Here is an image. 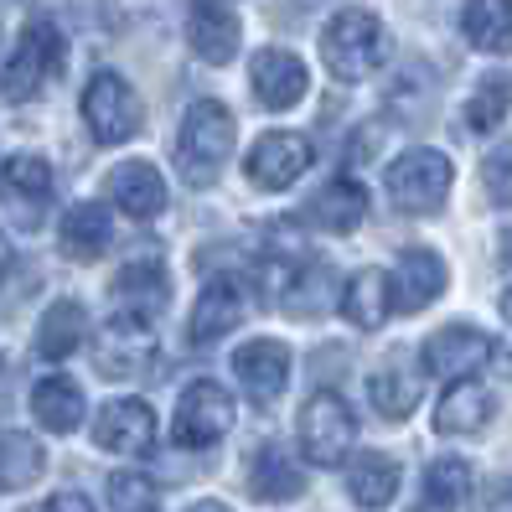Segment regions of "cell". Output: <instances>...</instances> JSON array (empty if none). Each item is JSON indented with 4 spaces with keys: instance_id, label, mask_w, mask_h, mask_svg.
I'll return each instance as SVG.
<instances>
[{
    "instance_id": "484cf974",
    "label": "cell",
    "mask_w": 512,
    "mask_h": 512,
    "mask_svg": "<svg viewBox=\"0 0 512 512\" xmlns=\"http://www.w3.org/2000/svg\"><path fill=\"white\" fill-rule=\"evenodd\" d=\"M83 337H88V311L73 295H63V300H52L42 326H37V352L47 363H63V357H73L83 347Z\"/></svg>"
},
{
    "instance_id": "277c9868",
    "label": "cell",
    "mask_w": 512,
    "mask_h": 512,
    "mask_svg": "<svg viewBox=\"0 0 512 512\" xmlns=\"http://www.w3.org/2000/svg\"><path fill=\"white\" fill-rule=\"evenodd\" d=\"M388 202L399 207V213H414V218H430L445 207L450 197V182H456V171H450V161L440 156V150L430 145H414L404 150V156L388 166Z\"/></svg>"
},
{
    "instance_id": "83f0119b",
    "label": "cell",
    "mask_w": 512,
    "mask_h": 512,
    "mask_svg": "<svg viewBox=\"0 0 512 512\" xmlns=\"http://www.w3.org/2000/svg\"><path fill=\"white\" fill-rule=\"evenodd\" d=\"M461 32L476 52L507 57L512 52V0H466Z\"/></svg>"
},
{
    "instance_id": "1f68e13d",
    "label": "cell",
    "mask_w": 512,
    "mask_h": 512,
    "mask_svg": "<svg viewBox=\"0 0 512 512\" xmlns=\"http://www.w3.org/2000/svg\"><path fill=\"white\" fill-rule=\"evenodd\" d=\"M507 78L502 73H487L476 83V94L466 99V130L471 135H492V130H502V114H507Z\"/></svg>"
},
{
    "instance_id": "d6a6232c",
    "label": "cell",
    "mask_w": 512,
    "mask_h": 512,
    "mask_svg": "<svg viewBox=\"0 0 512 512\" xmlns=\"http://www.w3.org/2000/svg\"><path fill=\"white\" fill-rule=\"evenodd\" d=\"M326 290H331V275H326V264H311V269H295L290 275V285H285V311L290 316H321L331 300H326Z\"/></svg>"
},
{
    "instance_id": "603a6c76",
    "label": "cell",
    "mask_w": 512,
    "mask_h": 512,
    "mask_svg": "<svg viewBox=\"0 0 512 512\" xmlns=\"http://www.w3.org/2000/svg\"><path fill=\"white\" fill-rule=\"evenodd\" d=\"M399 481H404V471H399V461L394 456H378V450H368V456H357V461H347V497L357 502V507H388L399 497Z\"/></svg>"
},
{
    "instance_id": "d4e9b609",
    "label": "cell",
    "mask_w": 512,
    "mask_h": 512,
    "mask_svg": "<svg viewBox=\"0 0 512 512\" xmlns=\"http://www.w3.org/2000/svg\"><path fill=\"white\" fill-rule=\"evenodd\" d=\"M32 414H37V425L52 430V435H73L83 425V388L63 373H52L32 388Z\"/></svg>"
},
{
    "instance_id": "ba28073f",
    "label": "cell",
    "mask_w": 512,
    "mask_h": 512,
    "mask_svg": "<svg viewBox=\"0 0 512 512\" xmlns=\"http://www.w3.org/2000/svg\"><path fill=\"white\" fill-rule=\"evenodd\" d=\"M156 337H150V321L140 316H125L119 311L99 337H94V368L104 378H140L156 368Z\"/></svg>"
},
{
    "instance_id": "ffe728a7",
    "label": "cell",
    "mask_w": 512,
    "mask_h": 512,
    "mask_svg": "<svg viewBox=\"0 0 512 512\" xmlns=\"http://www.w3.org/2000/svg\"><path fill=\"white\" fill-rule=\"evenodd\" d=\"M363 218H368V192L357 187L352 176H337V182H326V187L306 202V223L321 228V233H352Z\"/></svg>"
},
{
    "instance_id": "8fae6325",
    "label": "cell",
    "mask_w": 512,
    "mask_h": 512,
    "mask_svg": "<svg viewBox=\"0 0 512 512\" xmlns=\"http://www.w3.org/2000/svg\"><path fill=\"white\" fill-rule=\"evenodd\" d=\"M492 337L476 326H440L435 337L425 342V352H419V368H425L430 378H471L476 368L492 363Z\"/></svg>"
},
{
    "instance_id": "4dcf8cb0",
    "label": "cell",
    "mask_w": 512,
    "mask_h": 512,
    "mask_svg": "<svg viewBox=\"0 0 512 512\" xmlns=\"http://www.w3.org/2000/svg\"><path fill=\"white\" fill-rule=\"evenodd\" d=\"M368 394H373V409L383 419H409L419 409V373H409L404 357H394V363H383L368 378Z\"/></svg>"
},
{
    "instance_id": "7402d4cb",
    "label": "cell",
    "mask_w": 512,
    "mask_h": 512,
    "mask_svg": "<svg viewBox=\"0 0 512 512\" xmlns=\"http://www.w3.org/2000/svg\"><path fill=\"white\" fill-rule=\"evenodd\" d=\"M394 311V280L383 269H357L342 290V316L357 326V331H378Z\"/></svg>"
},
{
    "instance_id": "f1b7e54d",
    "label": "cell",
    "mask_w": 512,
    "mask_h": 512,
    "mask_svg": "<svg viewBox=\"0 0 512 512\" xmlns=\"http://www.w3.org/2000/svg\"><path fill=\"white\" fill-rule=\"evenodd\" d=\"M42 471H47V450L37 435L0 430V492L32 487V481H42Z\"/></svg>"
},
{
    "instance_id": "74e56055",
    "label": "cell",
    "mask_w": 512,
    "mask_h": 512,
    "mask_svg": "<svg viewBox=\"0 0 512 512\" xmlns=\"http://www.w3.org/2000/svg\"><path fill=\"white\" fill-rule=\"evenodd\" d=\"M6 269H11V244H6V233H0V280H6Z\"/></svg>"
},
{
    "instance_id": "e0dca14e",
    "label": "cell",
    "mask_w": 512,
    "mask_h": 512,
    "mask_svg": "<svg viewBox=\"0 0 512 512\" xmlns=\"http://www.w3.org/2000/svg\"><path fill=\"white\" fill-rule=\"evenodd\" d=\"M104 192H109V202L119 207V213H130L135 223H150V218L166 213V182H161V171L150 166V161L114 166L109 182H104Z\"/></svg>"
},
{
    "instance_id": "9c48e42d",
    "label": "cell",
    "mask_w": 512,
    "mask_h": 512,
    "mask_svg": "<svg viewBox=\"0 0 512 512\" xmlns=\"http://www.w3.org/2000/svg\"><path fill=\"white\" fill-rule=\"evenodd\" d=\"M244 171H249V182L259 192H285L311 171V140L295 135V130H269L244 156Z\"/></svg>"
},
{
    "instance_id": "8d00e7d4",
    "label": "cell",
    "mask_w": 512,
    "mask_h": 512,
    "mask_svg": "<svg viewBox=\"0 0 512 512\" xmlns=\"http://www.w3.org/2000/svg\"><path fill=\"white\" fill-rule=\"evenodd\" d=\"M26 512H94V502H88L83 492H57V497H47V502H37V507H26Z\"/></svg>"
},
{
    "instance_id": "5bb4252c",
    "label": "cell",
    "mask_w": 512,
    "mask_h": 512,
    "mask_svg": "<svg viewBox=\"0 0 512 512\" xmlns=\"http://www.w3.org/2000/svg\"><path fill=\"white\" fill-rule=\"evenodd\" d=\"M233 373L254 404H275L285 394V378H290V347L275 337H254L233 352Z\"/></svg>"
},
{
    "instance_id": "52a82bcc",
    "label": "cell",
    "mask_w": 512,
    "mask_h": 512,
    "mask_svg": "<svg viewBox=\"0 0 512 512\" xmlns=\"http://www.w3.org/2000/svg\"><path fill=\"white\" fill-rule=\"evenodd\" d=\"M228 425H233V399H228L223 383L197 378V383L182 388V399H176V419H171V440L182 450H202V445L223 440Z\"/></svg>"
},
{
    "instance_id": "6da1fadb",
    "label": "cell",
    "mask_w": 512,
    "mask_h": 512,
    "mask_svg": "<svg viewBox=\"0 0 512 512\" xmlns=\"http://www.w3.org/2000/svg\"><path fill=\"white\" fill-rule=\"evenodd\" d=\"M233 156V114L218 99H197L176 130V171L187 187H213L223 161Z\"/></svg>"
},
{
    "instance_id": "4fadbf2b",
    "label": "cell",
    "mask_w": 512,
    "mask_h": 512,
    "mask_svg": "<svg viewBox=\"0 0 512 512\" xmlns=\"http://www.w3.org/2000/svg\"><path fill=\"white\" fill-rule=\"evenodd\" d=\"M244 316H249V285L238 275H213L192 306V342L197 347L218 342L233 326H244Z\"/></svg>"
},
{
    "instance_id": "f546056e",
    "label": "cell",
    "mask_w": 512,
    "mask_h": 512,
    "mask_svg": "<svg viewBox=\"0 0 512 512\" xmlns=\"http://www.w3.org/2000/svg\"><path fill=\"white\" fill-rule=\"evenodd\" d=\"M466 487H471V466L456 461V456H440L425 466V481H419V502L409 512H456L466 502Z\"/></svg>"
},
{
    "instance_id": "60d3db41",
    "label": "cell",
    "mask_w": 512,
    "mask_h": 512,
    "mask_svg": "<svg viewBox=\"0 0 512 512\" xmlns=\"http://www.w3.org/2000/svg\"><path fill=\"white\" fill-rule=\"evenodd\" d=\"M140 512H156V507H140Z\"/></svg>"
},
{
    "instance_id": "e575fe53",
    "label": "cell",
    "mask_w": 512,
    "mask_h": 512,
    "mask_svg": "<svg viewBox=\"0 0 512 512\" xmlns=\"http://www.w3.org/2000/svg\"><path fill=\"white\" fill-rule=\"evenodd\" d=\"M109 497H114V507L140 512V507H150V497H156V481L140 476V471H114L109 476Z\"/></svg>"
},
{
    "instance_id": "7a4b0ae2",
    "label": "cell",
    "mask_w": 512,
    "mask_h": 512,
    "mask_svg": "<svg viewBox=\"0 0 512 512\" xmlns=\"http://www.w3.org/2000/svg\"><path fill=\"white\" fill-rule=\"evenodd\" d=\"M383 57H388V32H383V21L363 6H347L326 21V32H321V63L331 68V78H342V83H363L383 68Z\"/></svg>"
},
{
    "instance_id": "3957f363",
    "label": "cell",
    "mask_w": 512,
    "mask_h": 512,
    "mask_svg": "<svg viewBox=\"0 0 512 512\" xmlns=\"http://www.w3.org/2000/svg\"><path fill=\"white\" fill-rule=\"evenodd\" d=\"M63 57H68L63 32H57L52 21H32V26L21 32L16 52L6 57V73H0V94H6L11 104H26V99L47 94V83L63 73Z\"/></svg>"
},
{
    "instance_id": "836d02e7",
    "label": "cell",
    "mask_w": 512,
    "mask_h": 512,
    "mask_svg": "<svg viewBox=\"0 0 512 512\" xmlns=\"http://www.w3.org/2000/svg\"><path fill=\"white\" fill-rule=\"evenodd\" d=\"M481 182L497 207H512V140H502L487 161H481Z\"/></svg>"
},
{
    "instance_id": "f35d334b",
    "label": "cell",
    "mask_w": 512,
    "mask_h": 512,
    "mask_svg": "<svg viewBox=\"0 0 512 512\" xmlns=\"http://www.w3.org/2000/svg\"><path fill=\"white\" fill-rule=\"evenodd\" d=\"M187 512H228L223 502H197V507H187Z\"/></svg>"
},
{
    "instance_id": "44dd1931",
    "label": "cell",
    "mask_w": 512,
    "mask_h": 512,
    "mask_svg": "<svg viewBox=\"0 0 512 512\" xmlns=\"http://www.w3.org/2000/svg\"><path fill=\"white\" fill-rule=\"evenodd\" d=\"M57 244H63L68 259L94 264V259L109 254V244H114V223H109V213H104L99 202H78V207H68V213H63Z\"/></svg>"
},
{
    "instance_id": "ac0fdd59",
    "label": "cell",
    "mask_w": 512,
    "mask_h": 512,
    "mask_svg": "<svg viewBox=\"0 0 512 512\" xmlns=\"http://www.w3.org/2000/svg\"><path fill=\"white\" fill-rule=\"evenodd\" d=\"M238 37H244V26H238V16L223 6V0H197L192 16H187V42L192 52L202 57V63H233L238 57Z\"/></svg>"
},
{
    "instance_id": "d590c367",
    "label": "cell",
    "mask_w": 512,
    "mask_h": 512,
    "mask_svg": "<svg viewBox=\"0 0 512 512\" xmlns=\"http://www.w3.org/2000/svg\"><path fill=\"white\" fill-rule=\"evenodd\" d=\"M476 512H512V476H497V481H487V487H481V502H476Z\"/></svg>"
},
{
    "instance_id": "2e32d148",
    "label": "cell",
    "mask_w": 512,
    "mask_h": 512,
    "mask_svg": "<svg viewBox=\"0 0 512 512\" xmlns=\"http://www.w3.org/2000/svg\"><path fill=\"white\" fill-rule=\"evenodd\" d=\"M94 440L104 450H114V456H145L150 445H156V414H150L145 399H114L99 409L94 419Z\"/></svg>"
},
{
    "instance_id": "d6986e66",
    "label": "cell",
    "mask_w": 512,
    "mask_h": 512,
    "mask_svg": "<svg viewBox=\"0 0 512 512\" xmlns=\"http://www.w3.org/2000/svg\"><path fill=\"white\" fill-rule=\"evenodd\" d=\"M445 259L435 249H409L394 269V311H425L445 290Z\"/></svg>"
},
{
    "instance_id": "cb8c5ba5",
    "label": "cell",
    "mask_w": 512,
    "mask_h": 512,
    "mask_svg": "<svg viewBox=\"0 0 512 512\" xmlns=\"http://www.w3.org/2000/svg\"><path fill=\"white\" fill-rule=\"evenodd\" d=\"M249 487L259 502H295L306 492V476H300L295 456L280 445H259L254 450V466H249Z\"/></svg>"
},
{
    "instance_id": "5b68a950",
    "label": "cell",
    "mask_w": 512,
    "mask_h": 512,
    "mask_svg": "<svg viewBox=\"0 0 512 512\" xmlns=\"http://www.w3.org/2000/svg\"><path fill=\"white\" fill-rule=\"evenodd\" d=\"M83 125L99 145H125L140 135L145 125V109H140V94L119 78V73H94L83 88Z\"/></svg>"
},
{
    "instance_id": "4316f807",
    "label": "cell",
    "mask_w": 512,
    "mask_h": 512,
    "mask_svg": "<svg viewBox=\"0 0 512 512\" xmlns=\"http://www.w3.org/2000/svg\"><path fill=\"white\" fill-rule=\"evenodd\" d=\"M492 419V394L481 383H450L445 399L435 404V430L440 435H476Z\"/></svg>"
},
{
    "instance_id": "8992f818",
    "label": "cell",
    "mask_w": 512,
    "mask_h": 512,
    "mask_svg": "<svg viewBox=\"0 0 512 512\" xmlns=\"http://www.w3.org/2000/svg\"><path fill=\"white\" fill-rule=\"evenodd\" d=\"M352 440H357L352 404L342 394H331V388L311 394L306 409H300V456H306L311 466H342Z\"/></svg>"
},
{
    "instance_id": "30bf717a",
    "label": "cell",
    "mask_w": 512,
    "mask_h": 512,
    "mask_svg": "<svg viewBox=\"0 0 512 512\" xmlns=\"http://www.w3.org/2000/svg\"><path fill=\"white\" fill-rule=\"evenodd\" d=\"M0 202L11 207V218L21 228H42L47 207H52V166L32 150H21L0 166Z\"/></svg>"
},
{
    "instance_id": "7c38bea8",
    "label": "cell",
    "mask_w": 512,
    "mask_h": 512,
    "mask_svg": "<svg viewBox=\"0 0 512 512\" xmlns=\"http://www.w3.org/2000/svg\"><path fill=\"white\" fill-rule=\"evenodd\" d=\"M114 300L125 316H140V321H156L171 300V275H166V259L156 249L135 254L125 269L114 275Z\"/></svg>"
},
{
    "instance_id": "9a60e30c",
    "label": "cell",
    "mask_w": 512,
    "mask_h": 512,
    "mask_svg": "<svg viewBox=\"0 0 512 512\" xmlns=\"http://www.w3.org/2000/svg\"><path fill=\"white\" fill-rule=\"evenodd\" d=\"M306 63H300L295 52H285V47H264V52H254V68H249V88H254V99L264 104V109H295L300 99H306Z\"/></svg>"
},
{
    "instance_id": "ab89813d",
    "label": "cell",
    "mask_w": 512,
    "mask_h": 512,
    "mask_svg": "<svg viewBox=\"0 0 512 512\" xmlns=\"http://www.w3.org/2000/svg\"><path fill=\"white\" fill-rule=\"evenodd\" d=\"M502 316H507V321H512V285H507V290H502Z\"/></svg>"
}]
</instances>
